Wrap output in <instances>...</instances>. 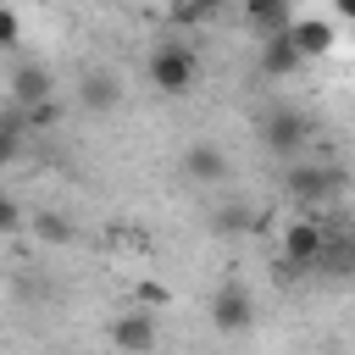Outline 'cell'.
<instances>
[{
	"instance_id": "9",
	"label": "cell",
	"mask_w": 355,
	"mask_h": 355,
	"mask_svg": "<svg viewBox=\"0 0 355 355\" xmlns=\"http://www.w3.org/2000/svg\"><path fill=\"white\" fill-rule=\"evenodd\" d=\"M183 178H189V183H216V178H227L222 144H194V150L183 155Z\"/></svg>"
},
{
	"instance_id": "15",
	"label": "cell",
	"mask_w": 355,
	"mask_h": 355,
	"mask_svg": "<svg viewBox=\"0 0 355 355\" xmlns=\"http://www.w3.org/2000/svg\"><path fill=\"white\" fill-rule=\"evenodd\" d=\"M33 233L50 239V244H67V239H72V222H67L61 211H39V216H33Z\"/></svg>"
},
{
	"instance_id": "10",
	"label": "cell",
	"mask_w": 355,
	"mask_h": 355,
	"mask_svg": "<svg viewBox=\"0 0 355 355\" xmlns=\"http://www.w3.org/2000/svg\"><path fill=\"white\" fill-rule=\"evenodd\" d=\"M78 100H83L89 111H111V105L122 100V78H116V72H83Z\"/></svg>"
},
{
	"instance_id": "5",
	"label": "cell",
	"mask_w": 355,
	"mask_h": 355,
	"mask_svg": "<svg viewBox=\"0 0 355 355\" xmlns=\"http://www.w3.org/2000/svg\"><path fill=\"white\" fill-rule=\"evenodd\" d=\"M288 33H294V44H300L305 61H322V55H333V44H338V33H333L327 17H294Z\"/></svg>"
},
{
	"instance_id": "3",
	"label": "cell",
	"mask_w": 355,
	"mask_h": 355,
	"mask_svg": "<svg viewBox=\"0 0 355 355\" xmlns=\"http://www.w3.org/2000/svg\"><path fill=\"white\" fill-rule=\"evenodd\" d=\"M261 139H266V150L294 155V150L311 144V116H305V111H272V116L261 122Z\"/></svg>"
},
{
	"instance_id": "19",
	"label": "cell",
	"mask_w": 355,
	"mask_h": 355,
	"mask_svg": "<svg viewBox=\"0 0 355 355\" xmlns=\"http://www.w3.org/2000/svg\"><path fill=\"white\" fill-rule=\"evenodd\" d=\"M166 17H172L178 28H200V22H205V17L194 11V0H172V6H166Z\"/></svg>"
},
{
	"instance_id": "2",
	"label": "cell",
	"mask_w": 355,
	"mask_h": 355,
	"mask_svg": "<svg viewBox=\"0 0 355 355\" xmlns=\"http://www.w3.org/2000/svg\"><path fill=\"white\" fill-rule=\"evenodd\" d=\"M144 78H150V89H155V94L178 100V94H189V89H194L200 61H194V50H189V44H161V50H150Z\"/></svg>"
},
{
	"instance_id": "12",
	"label": "cell",
	"mask_w": 355,
	"mask_h": 355,
	"mask_svg": "<svg viewBox=\"0 0 355 355\" xmlns=\"http://www.w3.org/2000/svg\"><path fill=\"white\" fill-rule=\"evenodd\" d=\"M316 266L333 272V277H349L355 272V233H327V250H322Z\"/></svg>"
},
{
	"instance_id": "16",
	"label": "cell",
	"mask_w": 355,
	"mask_h": 355,
	"mask_svg": "<svg viewBox=\"0 0 355 355\" xmlns=\"http://www.w3.org/2000/svg\"><path fill=\"white\" fill-rule=\"evenodd\" d=\"M22 150V122H0V166H11Z\"/></svg>"
},
{
	"instance_id": "13",
	"label": "cell",
	"mask_w": 355,
	"mask_h": 355,
	"mask_svg": "<svg viewBox=\"0 0 355 355\" xmlns=\"http://www.w3.org/2000/svg\"><path fill=\"white\" fill-rule=\"evenodd\" d=\"M288 189H294L300 200H322V194H333V189H338V172H316V166H294V172H288Z\"/></svg>"
},
{
	"instance_id": "7",
	"label": "cell",
	"mask_w": 355,
	"mask_h": 355,
	"mask_svg": "<svg viewBox=\"0 0 355 355\" xmlns=\"http://www.w3.org/2000/svg\"><path fill=\"white\" fill-rule=\"evenodd\" d=\"M250 294L244 288H216V300H211V322L222 327V333H239V327H250Z\"/></svg>"
},
{
	"instance_id": "8",
	"label": "cell",
	"mask_w": 355,
	"mask_h": 355,
	"mask_svg": "<svg viewBox=\"0 0 355 355\" xmlns=\"http://www.w3.org/2000/svg\"><path fill=\"white\" fill-rule=\"evenodd\" d=\"M111 344H122V349H150V344H155V322H150V311L133 305L128 316H116V322H111Z\"/></svg>"
},
{
	"instance_id": "20",
	"label": "cell",
	"mask_w": 355,
	"mask_h": 355,
	"mask_svg": "<svg viewBox=\"0 0 355 355\" xmlns=\"http://www.w3.org/2000/svg\"><path fill=\"white\" fill-rule=\"evenodd\" d=\"M17 39H22V22L11 6H0V44H17Z\"/></svg>"
},
{
	"instance_id": "21",
	"label": "cell",
	"mask_w": 355,
	"mask_h": 355,
	"mask_svg": "<svg viewBox=\"0 0 355 355\" xmlns=\"http://www.w3.org/2000/svg\"><path fill=\"white\" fill-rule=\"evenodd\" d=\"M17 227H22V211H17V200L0 194V233H17Z\"/></svg>"
},
{
	"instance_id": "6",
	"label": "cell",
	"mask_w": 355,
	"mask_h": 355,
	"mask_svg": "<svg viewBox=\"0 0 355 355\" xmlns=\"http://www.w3.org/2000/svg\"><path fill=\"white\" fill-rule=\"evenodd\" d=\"M50 89H55V78H50L44 61H28V67L11 72V100H17V105H39V100H50Z\"/></svg>"
},
{
	"instance_id": "24",
	"label": "cell",
	"mask_w": 355,
	"mask_h": 355,
	"mask_svg": "<svg viewBox=\"0 0 355 355\" xmlns=\"http://www.w3.org/2000/svg\"><path fill=\"white\" fill-rule=\"evenodd\" d=\"M0 6H11V0H0Z\"/></svg>"
},
{
	"instance_id": "1",
	"label": "cell",
	"mask_w": 355,
	"mask_h": 355,
	"mask_svg": "<svg viewBox=\"0 0 355 355\" xmlns=\"http://www.w3.org/2000/svg\"><path fill=\"white\" fill-rule=\"evenodd\" d=\"M322 250H327V227H322L311 211H305V216H288L283 233H277V272H283V277L311 272V266L322 261Z\"/></svg>"
},
{
	"instance_id": "22",
	"label": "cell",
	"mask_w": 355,
	"mask_h": 355,
	"mask_svg": "<svg viewBox=\"0 0 355 355\" xmlns=\"http://www.w3.org/2000/svg\"><path fill=\"white\" fill-rule=\"evenodd\" d=\"M222 6H227V0H194V11H200L205 22H211V17H222Z\"/></svg>"
},
{
	"instance_id": "14",
	"label": "cell",
	"mask_w": 355,
	"mask_h": 355,
	"mask_svg": "<svg viewBox=\"0 0 355 355\" xmlns=\"http://www.w3.org/2000/svg\"><path fill=\"white\" fill-rule=\"evenodd\" d=\"M261 216H250V205H222L216 216H211V227L216 233H244V227H255Z\"/></svg>"
},
{
	"instance_id": "18",
	"label": "cell",
	"mask_w": 355,
	"mask_h": 355,
	"mask_svg": "<svg viewBox=\"0 0 355 355\" xmlns=\"http://www.w3.org/2000/svg\"><path fill=\"white\" fill-rule=\"evenodd\" d=\"M133 305H172V294L161 283H133Z\"/></svg>"
},
{
	"instance_id": "4",
	"label": "cell",
	"mask_w": 355,
	"mask_h": 355,
	"mask_svg": "<svg viewBox=\"0 0 355 355\" xmlns=\"http://www.w3.org/2000/svg\"><path fill=\"white\" fill-rule=\"evenodd\" d=\"M300 67H305V55H300V44H294L288 28L261 33V72H266V78H288V72H300Z\"/></svg>"
},
{
	"instance_id": "23",
	"label": "cell",
	"mask_w": 355,
	"mask_h": 355,
	"mask_svg": "<svg viewBox=\"0 0 355 355\" xmlns=\"http://www.w3.org/2000/svg\"><path fill=\"white\" fill-rule=\"evenodd\" d=\"M333 11H338L344 22H355V0H333Z\"/></svg>"
},
{
	"instance_id": "11",
	"label": "cell",
	"mask_w": 355,
	"mask_h": 355,
	"mask_svg": "<svg viewBox=\"0 0 355 355\" xmlns=\"http://www.w3.org/2000/svg\"><path fill=\"white\" fill-rule=\"evenodd\" d=\"M239 11H244V22H250L255 33H277V28L294 22V17H288V0H239Z\"/></svg>"
},
{
	"instance_id": "17",
	"label": "cell",
	"mask_w": 355,
	"mask_h": 355,
	"mask_svg": "<svg viewBox=\"0 0 355 355\" xmlns=\"http://www.w3.org/2000/svg\"><path fill=\"white\" fill-rule=\"evenodd\" d=\"M61 111H55V100H39V105H22V128H50Z\"/></svg>"
}]
</instances>
